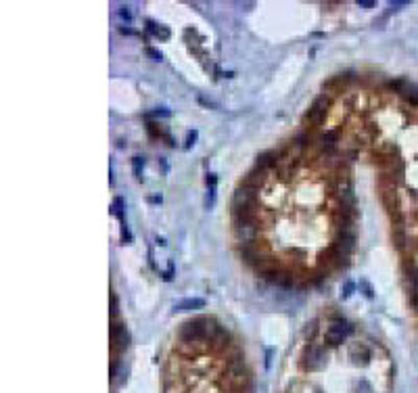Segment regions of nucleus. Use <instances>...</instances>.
Listing matches in <instances>:
<instances>
[{
	"mask_svg": "<svg viewBox=\"0 0 418 393\" xmlns=\"http://www.w3.org/2000/svg\"><path fill=\"white\" fill-rule=\"evenodd\" d=\"M205 307V301L201 297H192V299H184V301H178L174 305L176 312H192V310H201Z\"/></svg>",
	"mask_w": 418,
	"mask_h": 393,
	"instance_id": "nucleus-7",
	"label": "nucleus"
},
{
	"mask_svg": "<svg viewBox=\"0 0 418 393\" xmlns=\"http://www.w3.org/2000/svg\"><path fill=\"white\" fill-rule=\"evenodd\" d=\"M111 343H115L119 349L128 347V331L121 324H111Z\"/></svg>",
	"mask_w": 418,
	"mask_h": 393,
	"instance_id": "nucleus-6",
	"label": "nucleus"
},
{
	"mask_svg": "<svg viewBox=\"0 0 418 393\" xmlns=\"http://www.w3.org/2000/svg\"><path fill=\"white\" fill-rule=\"evenodd\" d=\"M147 54H149V57H153V61H161V52L155 50V48H147Z\"/></svg>",
	"mask_w": 418,
	"mask_h": 393,
	"instance_id": "nucleus-17",
	"label": "nucleus"
},
{
	"mask_svg": "<svg viewBox=\"0 0 418 393\" xmlns=\"http://www.w3.org/2000/svg\"><path fill=\"white\" fill-rule=\"evenodd\" d=\"M197 138H199V132H197V130H190V132L186 134V147H192Z\"/></svg>",
	"mask_w": 418,
	"mask_h": 393,
	"instance_id": "nucleus-14",
	"label": "nucleus"
},
{
	"mask_svg": "<svg viewBox=\"0 0 418 393\" xmlns=\"http://www.w3.org/2000/svg\"><path fill=\"white\" fill-rule=\"evenodd\" d=\"M234 234L236 238L243 243V245H249L253 238L257 236V228L253 226V222H247V224H236L234 226Z\"/></svg>",
	"mask_w": 418,
	"mask_h": 393,
	"instance_id": "nucleus-4",
	"label": "nucleus"
},
{
	"mask_svg": "<svg viewBox=\"0 0 418 393\" xmlns=\"http://www.w3.org/2000/svg\"><path fill=\"white\" fill-rule=\"evenodd\" d=\"M360 287L364 289V295H366V297H374V291H372V287L366 283V280H362V283H360Z\"/></svg>",
	"mask_w": 418,
	"mask_h": 393,
	"instance_id": "nucleus-15",
	"label": "nucleus"
},
{
	"mask_svg": "<svg viewBox=\"0 0 418 393\" xmlns=\"http://www.w3.org/2000/svg\"><path fill=\"white\" fill-rule=\"evenodd\" d=\"M324 349L322 347H316V345H310L305 349V356H303V368L305 370H320L324 366Z\"/></svg>",
	"mask_w": 418,
	"mask_h": 393,
	"instance_id": "nucleus-3",
	"label": "nucleus"
},
{
	"mask_svg": "<svg viewBox=\"0 0 418 393\" xmlns=\"http://www.w3.org/2000/svg\"><path fill=\"white\" fill-rule=\"evenodd\" d=\"M318 145H320V147H322L324 151H332L334 147H337V132H332V130L324 132L322 136H320V140H318Z\"/></svg>",
	"mask_w": 418,
	"mask_h": 393,
	"instance_id": "nucleus-9",
	"label": "nucleus"
},
{
	"mask_svg": "<svg viewBox=\"0 0 418 393\" xmlns=\"http://www.w3.org/2000/svg\"><path fill=\"white\" fill-rule=\"evenodd\" d=\"M207 318H194V320H188L180 326V339L184 343H197L201 339H207V329L209 326H201L205 324Z\"/></svg>",
	"mask_w": 418,
	"mask_h": 393,
	"instance_id": "nucleus-1",
	"label": "nucleus"
},
{
	"mask_svg": "<svg viewBox=\"0 0 418 393\" xmlns=\"http://www.w3.org/2000/svg\"><path fill=\"white\" fill-rule=\"evenodd\" d=\"M358 7H364V9H372V7H376V3H374V0H358Z\"/></svg>",
	"mask_w": 418,
	"mask_h": 393,
	"instance_id": "nucleus-18",
	"label": "nucleus"
},
{
	"mask_svg": "<svg viewBox=\"0 0 418 393\" xmlns=\"http://www.w3.org/2000/svg\"><path fill=\"white\" fill-rule=\"evenodd\" d=\"M326 107H328V96H326V94L318 96L316 101H314V105H312V109H310L308 117H310L312 121H322V117L326 115Z\"/></svg>",
	"mask_w": 418,
	"mask_h": 393,
	"instance_id": "nucleus-5",
	"label": "nucleus"
},
{
	"mask_svg": "<svg viewBox=\"0 0 418 393\" xmlns=\"http://www.w3.org/2000/svg\"><path fill=\"white\" fill-rule=\"evenodd\" d=\"M350 356L356 364H360V358H362V364H366L370 360V352H368V347L366 345H362V343H354L350 347Z\"/></svg>",
	"mask_w": 418,
	"mask_h": 393,
	"instance_id": "nucleus-8",
	"label": "nucleus"
},
{
	"mask_svg": "<svg viewBox=\"0 0 418 393\" xmlns=\"http://www.w3.org/2000/svg\"><path fill=\"white\" fill-rule=\"evenodd\" d=\"M147 30L155 36V38H161V40H167L170 38V30L165 25H157L155 21H147Z\"/></svg>",
	"mask_w": 418,
	"mask_h": 393,
	"instance_id": "nucleus-10",
	"label": "nucleus"
},
{
	"mask_svg": "<svg viewBox=\"0 0 418 393\" xmlns=\"http://www.w3.org/2000/svg\"><path fill=\"white\" fill-rule=\"evenodd\" d=\"M121 34H130V36H132V34H136V32L130 30V27H121Z\"/></svg>",
	"mask_w": 418,
	"mask_h": 393,
	"instance_id": "nucleus-22",
	"label": "nucleus"
},
{
	"mask_svg": "<svg viewBox=\"0 0 418 393\" xmlns=\"http://www.w3.org/2000/svg\"><path fill=\"white\" fill-rule=\"evenodd\" d=\"M410 278V297H412V303L414 307H418V270L412 268V272L408 274Z\"/></svg>",
	"mask_w": 418,
	"mask_h": 393,
	"instance_id": "nucleus-11",
	"label": "nucleus"
},
{
	"mask_svg": "<svg viewBox=\"0 0 418 393\" xmlns=\"http://www.w3.org/2000/svg\"><path fill=\"white\" fill-rule=\"evenodd\" d=\"M216 182H218V176L216 174H207V186L209 188H216Z\"/></svg>",
	"mask_w": 418,
	"mask_h": 393,
	"instance_id": "nucleus-19",
	"label": "nucleus"
},
{
	"mask_svg": "<svg viewBox=\"0 0 418 393\" xmlns=\"http://www.w3.org/2000/svg\"><path fill=\"white\" fill-rule=\"evenodd\" d=\"M132 167H134V176H136V178H143L145 159H143V157H134V159H132Z\"/></svg>",
	"mask_w": 418,
	"mask_h": 393,
	"instance_id": "nucleus-12",
	"label": "nucleus"
},
{
	"mask_svg": "<svg viewBox=\"0 0 418 393\" xmlns=\"http://www.w3.org/2000/svg\"><path fill=\"white\" fill-rule=\"evenodd\" d=\"M111 316H117V297H115V293H111Z\"/></svg>",
	"mask_w": 418,
	"mask_h": 393,
	"instance_id": "nucleus-16",
	"label": "nucleus"
},
{
	"mask_svg": "<svg viewBox=\"0 0 418 393\" xmlns=\"http://www.w3.org/2000/svg\"><path fill=\"white\" fill-rule=\"evenodd\" d=\"M174 278V261H170V266H167V272H165V280H172Z\"/></svg>",
	"mask_w": 418,
	"mask_h": 393,
	"instance_id": "nucleus-20",
	"label": "nucleus"
},
{
	"mask_svg": "<svg viewBox=\"0 0 418 393\" xmlns=\"http://www.w3.org/2000/svg\"><path fill=\"white\" fill-rule=\"evenodd\" d=\"M352 331H354V326L350 324V322H345V320H334L332 324L328 326L324 339H326V343H328L330 347H337V345L345 343L347 335H350Z\"/></svg>",
	"mask_w": 418,
	"mask_h": 393,
	"instance_id": "nucleus-2",
	"label": "nucleus"
},
{
	"mask_svg": "<svg viewBox=\"0 0 418 393\" xmlns=\"http://www.w3.org/2000/svg\"><path fill=\"white\" fill-rule=\"evenodd\" d=\"M119 15H121V17H123L125 21H130V19H132V15H130V11H128V9H125V7H121V11H119Z\"/></svg>",
	"mask_w": 418,
	"mask_h": 393,
	"instance_id": "nucleus-21",
	"label": "nucleus"
},
{
	"mask_svg": "<svg viewBox=\"0 0 418 393\" xmlns=\"http://www.w3.org/2000/svg\"><path fill=\"white\" fill-rule=\"evenodd\" d=\"M352 291H354V283H352V280H347L345 287H343V293H341V299H347V297H350Z\"/></svg>",
	"mask_w": 418,
	"mask_h": 393,
	"instance_id": "nucleus-13",
	"label": "nucleus"
}]
</instances>
